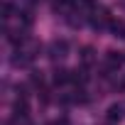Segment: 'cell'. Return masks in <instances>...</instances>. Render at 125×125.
I'll return each instance as SVG.
<instances>
[{
  "mask_svg": "<svg viewBox=\"0 0 125 125\" xmlns=\"http://www.w3.org/2000/svg\"><path fill=\"white\" fill-rule=\"evenodd\" d=\"M105 120H108L110 125L123 123V120H125V101H115L113 105H108V110H105Z\"/></svg>",
  "mask_w": 125,
  "mask_h": 125,
  "instance_id": "cell-3",
  "label": "cell"
},
{
  "mask_svg": "<svg viewBox=\"0 0 125 125\" xmlns=\"http://www.w3.org/2000/svg\"><path fill=\"white\" fill-rule=\"evenodd\" d=\"M52 125H71V123H69V120H66V118H59V120H54V123H52Z\"/></svg>",
  "mask_w": 125,
  "mask_h": 125,
  "instance_id": "cell-11",
  "label": "cell"
},
{
  "mask_svg": "<svg viewBox=\"0 0 125 125\" xmlns=\"http://www.w3.org/2000/svg\"><path fill=\"white\" fill-rule=\"evenodd\" d=\"M52 79H54V83H56V86H64V83H71V71H66V69H56Z\"/></svg>",
  "mask_w": 125,
  "mask_h": 125,
  "instance_id": "cell-5",
  "label": "cell"
},
{
  "mask_svg": "<svg viewBox=\"0 0 125 125\" xmlns=\"http://www.w3.org/2000/svg\"><path fill=\"white\" fill-rule=\"evenodd\" d=\"M86 81H88L86 69H76V71H71V83H74V86H83Z\"/></svg>",
  "mask_w": 125,
  "mask_h": 125,
  "instance_id": "cell-7",
  "label": "cell"
},
{
  "mask_svg": "<svg viewBox=\"0 0 125 125\" xmlns=\"http://www.w3.org/2000/svg\"><path fill=\"white\" fill-rule=\"evenodd\" d=\"M110 32H113V37H125V22L123 20H113L110 22Z\"/></svg>",
  "mask_w": 125,
  "mask_h": 125,
  "instance_id": "cell-9",
  "label": "cell"
},
{
  "mask_svg": "<svg viewBox=\"0 0 125 125\" xmlns=\"http://www.w3.org/2000/svg\"><path fill=\"white\" fill-rule=\"evenodd\" d=\"M10 17H12V5L3 3V20H10Z\"/></svg>",
  "mask_w": 125,
  "mask_h": 125,
  "instance_id": "cell-10",
  "label": "cell"
},
{
  "mask_svg": "<svg viewBox=\"0 0 125 125\" xmlns=\"http://www.w3.org/2000/svg\"><path fill=\"white\" fill-rule=\"evenodd\" d=\"M76 3H79V0H56V3H54V10H56V12H66V10H74Z\"/></svg>",
  "mask_w": 125,
  "mask_h": 125,
  "instance_id": "cell-8",
  "label": "cell"
},
{
  "mask_svg": "<svg viewBox=\"0 0 125 125\" xmlns=\"http://www.w3.org/2000/svg\"><path fill=\"white\" fill-rule=\"evenodd\" d=\"M110 22H113V17H110V12L105 8H96L88 15V25L93 30H110Z\"/></svg>",
  "mask_w": 125,
  "mask_h": 125,
  "instance_id": "cell-2",
  "label": "cell"
},
{
  "mask_svg": "<svg viewBox=\"0 0 125 125\" xmlns=\"http://www.w3.org/2000/svg\"><path fill=\"white\" fill-rule=\"evenodd\" d=\"M47 56L54 61V64H59V61H64L66 56H69V42L66 39H52L49 44H47Z\"/></svg>",
  "mask_w": 125,
  "mask_h": 125,
  "instance_id": "cell-1",
  "label": "cell"
},
{
  "mask_svg": "<svg viewBox=\"0 0 125 125\" xmlns=\"http://www.w3.org/2000/svg\"><path fill=\"white\" fill-rule=\"evenodd\" d=\"M32 3H42V0H32Z\"/></svg>",
  "mask_w": 125,
  "mask_h": 125,
  "instance_id": "cell-12",
  "label": "cell"
},
{
  "mask_svg": "<svg viewBox=\"0 0 125 125\" xmlns=\"http://www.w3.org/2000/svg\"><path fill=\"white\" fill-rule=\"evenodd\" d=\"M96 52H93V47H83L81 49V64L83 66H91V64H96Z\"/></svg>",
  "mask_w": 125,
  "mask_h": 125,
  "instance_id": "cell-6",
  "label": "cell"
},
{
  "mask_svg": "<svg viewBox=\"0 0 125 125\" xmlns=\"http://www.w3.org/2000/svg\"><path fill=\"white\" fill-rule=\"evenodd\" d=\"M105 69L108 71H118L123 64H125V54L123 52H115V49H110V52H105Z\"/></svg>",
  "mask_w": 125,
  "mask_h": 125,
  "instance_id": "cell-4",
  "label": "cell"
}]
</instances>
